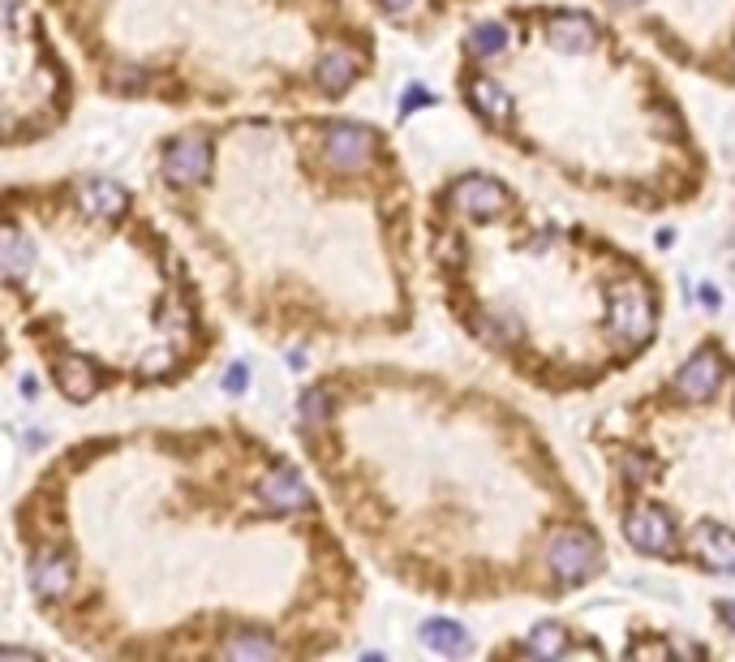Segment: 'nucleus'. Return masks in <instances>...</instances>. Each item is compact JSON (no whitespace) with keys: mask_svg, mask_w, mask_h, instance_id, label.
<instances>
[{"mask_svg":"<svg viewBox=\"0 0 735 662\" xmlns=\"http://www.w3.org/2000/svg\"><path fill=\"white\" fill-rule=\"evenodd\" d=\"M611 331L624 344H645L654 331V310L637 284H619L611 289Z\"/></svg>","mask_w":735,"mask_h":662,"instance_id":"f257e3e1","label":"nucleus"},{"mask_svg":"<svg viewBox=\"0 0 735 662\" xmlns=\"http://www.w3.org/2000/svg\"><path fill=\"white\" fill-rule=\"evenodd\" d=\"M546 559H551V572H555V577L568 581V585L589 581V577H594V572L602 568L598 542L585 538V534H564V538H555L551 551H546Z\"/></svg>","mask_w":735,"mask_h":662,"instance_id":"f03ea898","label":"nucleus"},{"mask_svg":"<svg viewBox=\"0 0 735 662\" xmlns=\"http://www.w3.org/2000/svg\"><path fill=\"white\" fill-rule=\"evenodd\" d=\"M327 160L336 164V168H344V172H357V168H366L370 164V155H374V134L366 125H353V121H344V125H331L327 129Z\"/></svg>","mask_w":735,"mask_h":662,"instance_id":"7ed1b4c3","label":"nucleus"},{"mask_svg":"<svg viewBox=\"0 0 735 662\" xmlns=\"http://www.w3.org/2000/svg\"><path fill=\"white\" fill-rule=\"evenodd\" d=\"M624 534H628V542L637 546V551L662 555L671 546V538H675V525H671V516L662 512V508H654V503H641V508L628 512Z\"/></svg>","mask_w":735,"mask_h":662,"instance_id":"20e7f679","label":"nucleus"},{"mask_svg":"<svg viewBox=\"0 0 735 662\" xmlns=\"http://www.w3.org/2000/svg\"><path fill=\"white\" fill-rule=\"evenodd\" d=\"M452 207L460 215H499L508 207V190L490 177H465L452 185Z\"/></svg>","mask_w":735,"mask_h":662,"instance_id":"39448f33","label":"nucleus"},{"mask_svg":"<svg viewBox=\"0 0 735 662\" xmlns=\"http://www.w3.org/2000/svg\"><path fill=\"white\" fill-rule=\"evenodd\" d=\"M207 168H211V147L198 138L172 142L164 155V172H168V181H177V185H198L207 177Z\"/></svg>","mask_w":735,"mask_h":662,"instance_id":"423d86ee","label":"nucleus"},{"mask_svg":"<svg viewBox=\"0 0 735 662\" xmlns=\"http://www.w3.org/2000/svg\"><path fill=\"white\" fill-rule=\"evenodd\" d=\"M546 43L555 52H589L598 43V26L585 13H555L546 18Z\"/></svg>","mask_w":735,"mask_h":662,"instance_id":"0eeeda50","label":"nucleus"},{"mask_svg":"<svg viewBox=\"0 0 735 662\" xmlns=\"http://www.w3.org/2000/svg\"><path fill=\"white\" fill-rule=\"evenodd\" d=\"M31 585H35V594L48 598V602L65 598L69 585H74V559H69L65 551H43L31 564Z\"/></svg>","mask_w":735,"mask_h":662,"instance_id":"6e6552de","label":"nucleus"},{"mask_svg":"<svg viewBox=\"0 0 735 662\" xmlns=\"http://www.w3.org/2000/svg\"><path fill=\"white\" fill-rule=\"evenodd\" d=\"M718 383H723V366H718V357L710 349H701L697 357H688V366L680 370V379H675V387H680L684 400H710L718 392Z\"/></svg>","mask_w":735,"mask_h":662,"instance_id":"1a4fd4ad","label":"nucleus"},{"mask_svg":"<svg viewBox=\"0 0 735 662\" xmlns=\"http://www.w3.org/2000/svg\"><path fill=\"white\" fill-rule=\"evenodd\" d=\"M258 499H263L267 508H276V512H301L310 503V491L293 469H276V473H267V478L258 482Z\"/></svg>","mask_w":735,"mask_h":662,"instance_id":"9d476101","label":"nucleus"},{"mask_svg":"<svg viewBox=\"0 0 735 662\" xmlns=\"http://www.w3.org/2000/svg\"><path fill=\"white\" fill-rule=\"evenodd\" d=\"M693 551L710 564L714 572H735V534L723 525H701L693 534Z\"/></svg>","mask_w":735,"mask_h":662,"instance_id":"9b49d317","label":"nucleus"},{"mask_svg":"<svg viewBox=\"0 0 735 662\" xmlns=\"http://www.w3.org/2000/svg\"><path fill=\"white\" fill-rule=\"evenodd\" d=\"M78 207L86 211V215H95V220H112V215H121L125 207H129V198H125V190L117 181H82V190H78Z\"/></svg>","mask_w":735,"mask_h":662,"instance_id":"f8f14e48","label":"nucleus"},{"mask_svg":"<svg viewBox=\"0 0 735 662\" xmlns=\"http://www.w3.org/2000/svg\"><path fill=\"white\" fill-rule=\"evenodd\" d=\"M469 104L478 108L490 125H503V121L512 117V95L503 91L499 82H490V78H478V82L469 86Z\"/></svg>","mask_w":735,"mask_h":662,"instance_id":"ddd939ff","label":"nucleus"},{"mask_svg":"<svg viewBox=\"0 0 735 662\" xmlns=\"http://www.w3.org/2000/svg\"><path fill=\"white\" fill-rule=\"evenodd\" d=\"M422 641L435 654H465L469 650V637H465V628H460L456 620H426L422 624Z\"/></svg>","mask_w":735,"mask_h":662,"instance_id":"4468645a","label":"nucleus"},{"mask_svg":"<svg viewBox=\"0 0 735 662\" xmlns=\"http://www.w3.org/2000/svg\"><path fill=\"white\" fill-rule=\"evenodd\" d=\"M353 74H357V56L349 48H331L319 61V82L327 91H344V86L353 82Z\"/></svg>","mask_w":735,"mask_h":662,"instance_id":"2eb2a0df","label":"nucleus"},{"mask_svg":"<svg viewBox=\"0 0 735 662\" xmlns=\"http://www.w3.org/2000/svg\"><path fill=\"white\" fill-rule=\"evenodd\" d=\"M61 387H65V396H74V400H86L95 392V370H91V362H82V357H69V362H61Z\"/></svg>","mask_w":735,"mask_h":662,"instance_id":"dca6fc26","label":"nucleus"},{"mask_svg":"<svg viewBox=\"0 0 735 662\" xmlns=\"http://www.w3.org/2000/svg\"><path fill=\"white\" fill-rule=\"evenodd\" d=\"M0 263H5V276H26V267L35 263V250H31V241H26L18 228H9L5 233V250H0Z\"/></svg>","mask_w":735,"mask_h":662,"instance_id":"f3484780","label":"nucleus"},{"mask_svg":"<svg viewBox=\"0 0 735 662\" xmlns=\"http://www.w3.org/2000/svg\"><path fill=\"white\" fill-rule=\"evenodd\" d=\"M224 654L228 658H241V662H267V658H280V650H276V641H267V637H254V632H245V637H233L224 645Z\"/></svg>","mask_w":735,"mask_h":662,"instance_id":"a211bd4d","label":"nucleus"},{"mask_svg":"<svg viewBox=\"0 0 735 662\" xmlns=\"http://www.w3.org/2000/svg\"><path fill=\"white\" fill-rule=\"evenodd\" d=\"M529 650L538 654V658H559L568 650V632L559 628V624H538L529 632Z\"/></svg>","mask_w":735,"mask_h":662,"instance_id":"6ab92c4d","label":"nucleus"},{"mask_svg":"<svg viewBox=\"0 0 735 662\" xmlns=\"http://www.w3.org/2000/svg\"><path fill=\"white\" fill-rule=\"evenodd\" d=\"M469 48H473V56H486L490 61V56H499L503 48H508V31H503L499 22H482L478 31L469 35Z\"/></svg>","mask_w":735,"mask_h":662,"instance_id":"aec40b11","label":"nucleus"},{"mask_svg":"<svg viewBox=\"0 0 735 662\" xmlns=\"http://www.w3.org/2000/svg\"><path fill=\"white\" fill-rule=\"evenodd\" d=\"M297 409H301V422H306V426H323L327 422V396L323 392H306Z\"/></svg>","mask_w":735,"mask_h":662,"instance_id":"412c9836","label":"nucleus"},{"mask_svg":"<svg viewBox=\"0 0 735 662\" xmlns=\"http://www.w3.org/2000/svg\"><path fill=\"white\" fill-rule=\"evenodd\" d=\"M168 366H172V349H168V344H155V349L138 362V370H142V374H164Z\"/></svg>","mask_w":735,"mask_h":662,"instance_id":"4be33fe9","label":"nucleus"},{"mask_svg":"<svg viewBox=\"0 0 735 662\" xmlns=\"http://www.w3.org/2000/svg\"><path fill=\"white\" fill-rule=\"evenodd\" d=\"M495 336H503V340H516L521 336V323H512V314H490V323H486Z\"/></svg>","mask_w":735,"mask_h":662,"instance_id":"5701e85b","label":"nucleus"},{"mask_svg":"<svg viewBox=\"0 0 735 662\" xmlns=\"http://www.w3.org/2000/svg\"><path fill=\"white\" fill-rule=\"evenodd\" d=\"M147 82V69H117V78H112V86L117 91H134V86Z\"/></svg>","mask_w":735,"mask_h":662,"instance_id":"b1692460","label":"nucleus"},{"mask_svg":"<svg viewBox=\"0 0 735 662\" xmlns=\"http://www.w3.org/2000/svg\"><path fill=\"white\" fill-rule=\"evenodd\" d=\"M245 383H250V370H245L241 362L237 366H228V374H224V392H245Z\"/></svg>","mask_w":735,"mask_h":662,"instance_id":"393cba45","label":"nucleus"},{"mask_svg":"<svg viewBox=\"0 0 735 662\" xmlns=\"http://www.w3.org/2000/svg\"><path fill=\"white\" fill-rule=\"evenodd\" d=\"M417 104H430V95L422 91V86H417V91H409V95H405V112H413Z\"/></svg>","mask_w":735,"mask_h":662,"instance_id":"a878e982","label":"nucleus"},{"mask_svg":"<svg viewBox=\"0 0 735 662\" xmlns=\"http://www.w3.org/2000/svg\"><path fill=\"white\" fill-rule=\"evenodd\" d=\"M718 615L727 620V628H735V602H723V607H718Z\"/></svg>","mask_w":735,"mask_h":662,"instance_id":"bb28decb","label":"nucleus"},{"mask_svg":"<svg viewBox=\"0 0 735 662\" xmlns=\"http://www.w3.org/2000/svg\"><path fill=\"white\" fill-rule=\"evenodd\" d=\"M413 5V0H383V9H392V13H405Z\"/></svg>","mask_w":735,"mask_h":662,"instance_id":"cd10ccee","label":"nucleus"},{"mask_svg":"<svg viewBox=\"0 0 735 662\" xmlns=\"http://www.w3.org/2000/svg\"><path fill=\"white\" fill-rule=\"evenodd\" d=\"M619 5H641V0H619Z\"/></svg>","mask_w":735,"mask_h":662,"instance_id":"c85d7f7f","label":"nucleus"}]
</instances>
